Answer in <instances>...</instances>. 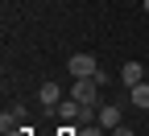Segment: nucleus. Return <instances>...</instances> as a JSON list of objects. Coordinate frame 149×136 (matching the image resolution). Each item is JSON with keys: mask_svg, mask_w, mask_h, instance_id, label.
<instances>
[{"mask_svg": "<svg viewBox=\"0 0 149 136\" xmlns=\"http://www.w3.org/2000/svg\"><path fill=\"white\" fill-rule=\"evenodd\" d=\"M120 115H124V111H120L116 103H104V107H100V124H104V128H116Z\"/></svg>", "mask_w": 149, "mask_h": 136, "instance_id": "39448f33", "label": "nucleus"}, {"mask_svg": "<svg viewBox=\"0 0 149 136\" xmlns=\"http://www.w3.org/2000/svg\"><path fill=\"white\" fill-rule=\"evenodd\" d=\"M128 99H133L137 107L149 111V83H137V87H128Z\"/></svg>", "mask_w": 149, "mask_h": 136, "instance_id": "423d86ee", "label": "nucleus"}, {"mask_svg": "<svg viewBox=\"0 0 149 136\" xmlns=\"http://www.w3.org/2000/svg\"><path fill=\"white\" fill-rule=\"evenodd\" d=\"M66 66H70V74H74V79H95V74H100V62H95L91 54H74Z\"/></svg>", "mask_w": 149, "mask_h": 136, "instance_id": "f257e3e1", "label": "nucleus"}, {"mask_svg": "<svg viewBox=\"0 0 149 136\" xmlns=\"http://www.w3.org/2000/svg\"><path fill=\"white\" fill-rule=\"evenodd\" d=\"M62 103V87L58 83H42V107H58Z\"/></svg>", "mask_w": 149, "mask_h": 136, "instance_id": "20e7f679", "label": "nucleus"}, {"mask_svg": "<svg viewBox=\"0 0 149 136\" xmlns=\"http://www.w3.org/2000/svg\"><path fill=\"white\" fill-rule=\"evenodd\" d=\"M141 74H145V66H141V62H124V66H120V79H124V87H137V83H145Z\"/></svg>", "mask_w": 149, "mask_h": 136, "instance_id": "7ed1b4c3", "label": "nucleus"}, {"mask_svg": "<svg viewBox=\"0 0 149 136\" xmlns=\"http://www.w3.org/2000/svg\"><path fill=\"white\" fill-rule=\"evenodd\" d=\"M70 99H79V103H91V107H95V103H100V83H95V79H74Z\"/></svg>", "mask_w": 149, "mask_h": 136, "instance_id": "f03ea898", "label": "nucleus"}, {"mask_svg": "<svg viewBox=\"0 0 149 136\" xmlns=\"http://www.w3.org/2000/svg\"><path fill=\"white\" fill-rule=\"evenodd\" d=\"M21 115H25L21 107H13V111H4V115H0V128H4V136H8V132L17 128V120H21Z\"/></svg>", "mask_w": 149, "mask_h": 136, "instance_id": "0eeeda50", "label": "nucleus"}, {"mask_svg": "<svg viewBox=\"0 0 149 136\" xmlns=\"http://www.w3.org/2000/svg\"><path fill=\"white\" fill-rule=\"evenodd\" d=\"M141 8H145V12H149V0H141Z\"/></svg>", "mask_w": 149, "mask_h": 136, "instance_id": "6e6552de", "label": "nucleus"}]
</instances>
